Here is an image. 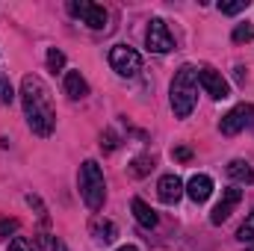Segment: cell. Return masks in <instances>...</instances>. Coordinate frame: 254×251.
Returning <instances> with one entry per match:
<instances>
[{
    "label": "cell",
    "instance_id": "6da1fadb",
    "mask_svg": "<svg viewBox=\"0 0 254 251\" xmlns=\"http://www.w3.org/2000/svg\"><path fill=\"white\" fill-rule=\"evenodd\" d=\"M21 104H24V116L27 125L36 136H51L57 127V110H54V95L48 89V83L36 74H27L21 80Z\"/></svg>",
    "mask_w": 254,
    "mask_h": 251
},
{
    "label": "cell",
    "instance_id": "7a4b0ae2",
    "mask_svg": "<svg viewBox=\"0 0 254 251\" xmlns=\"http://www.w3.org/2000/svg\"><path fill=\"white\" fill-rule=\"evenodd\" d=\"M169 101H172V110L178 119H190V113L195 110V101H198V68H192V65L178 68L172 89H169Z\"/></svg>",
    "mask_w": 254,
    "mask_h": 251
},
{
    "label": "cell",
    "instance_id": "3957f363",
    "mask_svg": "<svg viewBox=\"0 0 254 251\" xmlns=\"http://www.w3.org/2000/svg\"><path fill=\"white\" fill-rule=\"evenodd\" d=\"M77 187H80V198L86 201L89 210H101L104 201H107V181H104V172L95 160H86L80 166V175H77Z\"/></svg>",
    "mask_w": 254,
    "mask_h": 251
},
{
    "label": "cell",
    "instance_id": "277c9868",
    "mask_svg": "<svg viewBox=\"0 0 254 251\" xmlns=\"http://www.w3.org/2000/svg\"><path fill=\"white\" fill-rule=\"evenodd\" d=\"M145 45L151 54H172L175 51V36L169 33V24L163 18H151L145 30Z\"/></svg>",
    "mask_w": 254,
    "mask_h": 251
},
{
    "label": "cell",
    "instance_id": "5b68a950",
    "mask_svg": "<svg viewBox=\"0 0 254 251\" xmlns=\"http://www.w3.org/2000/svg\"><path fill=\"white\" fill-rule=\"evenodd\" d=\"M110 65H113V71L119 77H136L142 71V57L127 45H116L110 51Z\"/></svg>",
    "mask_w": 254,
    "mask_h": 251
},
{
    "label": "cell",
    "instance_id": "8992f818",
    "mask_svg": "<svg viewBox=\"0 0 254 251\" xmlns=\"http://www.w3.org/2000/svg\"><path fill=\"white\" fill-rule=\"evenodd\" d=\"M68 12H71L74 18H80V21H83L86 27H92V30H104V27H107V9L98 6V3L71 0V3H68Z\"/></svg>",
    "mask_w": 254,
    "mask_h": 251
},
{
    "label": "cell",
    "instance_id": "52a82bcc",
    "mask_svg": "<svg viewBox=\"0 0 254 251\" xmlns=\"http://www.w3.org/2000/svg\"><path fill=\"white\" fill-rule=\"evenodd\" d=\"M252 122H254V107L252 104H237L228 116H222L219 130H222V136H237L240 130H246Z\"/></svg>",
    "mask_w": 254,
    "mask_h": 251
},
{
    "label": "cell",
    "instance_id": "ba28073f",
    "mask_svg": "<svg viewBox=\"0 0 254 251\" xmlns=\"http://www.w3.org/2000/svg\"><path fill=\"white\" fill-rule=\"evenodd\" d=\"M198 83L204 86V92L213 98V101H225L228 95H231V86H228V80L216 71V68H210V65H204V68H198Z\"/></svg>",
    "mask_w": 254,
    "mask_h": 251
},
{
    "label": "cell",
    "instance_id": "9c48e42d",
    "mask_svg": "<svg viewBox=\"0 0 254 251\" xmlns=\"http://www.w3.org/2000/svg\"><path fill=\"white\" fill-rule=\"evenodd\" d=\"M243 201V189L237 187H228L225 192H222V201L213 207V213H210V222L213 225H222V222H228L231 219V213H234V207Z\"/></svg>",
    "mask_w": 254,
    "mask_h": 251
},
{
    "label": "cell",
    "instance_id": "30bf717a",
    "mask_svg": "<svg viewBox=\"0 0 254 251\" xmlns=\"http://www.w3.org/2000/svg\"><path fill=\"white\" fill-rule=\"evenodd\" d=\"M184 192H187V189H184V181H181L178 175H163L160 184H157V195H160L163 204H178Z\"/></svg>",
    "mask_w": 254,
    "mask_h": 251
},
{
    "label": "cell",
    "instance_id": "8fae6325",
    "mask_svg": "<svg viewBox=\"0 0 254 251\" xmlns=\"http://www.w3.org/2000/svg\"><path fill=\"white\" fill-rule=\"evenodd\" d=\"M184 189H187V195H190L195 204H204L213 195V178L210 175H195V178H190V184Z\"/></svg>",
    "mask_w": 254,
    "mask_h": 251
},
{
    "label": "cell",
    "instance_id": "7c38bea8",
    "mask_svg": "<svg viewBox=\"0 0 254 251\" xmlns=\"http://www.w3.org/2000/svg\"><path fill=\"white\" fill-rule=\"evenodd\" d=\"M89 234L95 237V243H101V246H110L116 237H119V228H116V222H110V219H92V225H89Z\"/></svg>",
    "mask_w": 254,
    "mask_h": 251
},
{
    "label": "cell",
    "instance_id": "4fadbf2b",
    "mask_svg": "<svg viewBox=\"0 0 254 251\" xmlns=\"http://www.w3.org/2000/svg\"><path fill=\"white\" fill-rule=\"evenodd\" d=\"M228 178L234 184H243V187H252L254 184V169L249 160H231L228 163Z\"/></svg>",
    "mask_w": 254,
    "mask_h": 251
},
{
    "label": "cell",
    "instance_id": "5bb4252c",
    "mask_svg": "<svg viewBox=\"0 0 254 251\" xmlns=\"http://www.w3.org/2000/svg\"><path fill=\"white\" fill-rule=\"evenodd\" d=\"M65 95L71 101H83L89 95V83L83 80L80 71H65Z\"/></svg>",
    "mask_w": 254,
    "mask_h": 251
},
{
    "label": "cell",
    "instance_id": "9a60e30c",
    "mask_svg": "<svg viewBox=\"0 0 254 251\" xmlns=\"http://www.w3.org/2000/svg\"><path fill=\"white\" fill-rule=\"evenodd\" d=\"M130 210H133V216H136V222H139L142 228H157V213H154L142 198H133Z\"/></svg>",
    "mask_w": 254,
    "mask_h": 251
},
{
    "label": "cell",
    "instance_id": "2e32d148",
    "mask_svg": "<svg viewBox=\"0 0 254 251\" xmlns=\"http://www.w3.org/2000/svg\"><path fill=\"white\" fill-rule=\"evenodd\" d=\"M151 169H154V157L151 154H139L130 163V175L133 178H145V175H151Z\"/></svg>",
    "mask_w": 254,
    "mask_h": 251
},
{
    "label": "cell",
    "instance_id": "e0dca14e",
    "mask_svg": "<svg viewBox=\"0 0 254 251\" xmlns=\"http://www.w3.org/2000/svg\"><path fill=\"white\" fill-rule=\"evenodd\" d=\"M231 39L237 42V45H246V42H252L254 39V27L246 21V24H237L234 27V33H231Z\"/></svg>",
    "mask_w": 254,
    "mask_h": 251
},
{
    "label": "cell",
    "instance_id": "ac0fdd59",
    "mask_svg": "<svg viewBox=\"0 0 254 251\" xmlns=\"http://www.w3.org/2000/svg\"><path fill=\"white\" fill-rule=\"evenodd\" d=\"M246 9H249V0H222L219 3V12L222 15H240Z\"/></svg>",
    "mask_w": 254,
    "mask_h": 251
},
{
    "label": "cell",
    "instance_id": "d6986e66",
    "mask_svg": "<svg viewBox=\"0 0 254 251\" xmlns=\"http://www.w3.org/2000/svg\"><path fill=\"white\" fill-rule=\"evenodd\" d=\"M15 101V89H12V83H9V77L6 74H0V104H12Z\"/></svg>",
    "mask_w": 254,
    "mask_h": 251
},
{
    "label": "cell",
    "instance_id": "ffe728a7",
    "mask_svg": "<svg viewBox=\"0 0 254 251\" xmlns=\"http://www.w3.org/2000/svg\"><path fill=\"white\" fill-rule=\"evenodd\" d=\"M237 240H240V243H252V240H254V213L246 219V222H243V225H240Z\"/></svg>",
    "mask_w": 254,
    "mask_h": 251
},
{
    "label": "cell",
    "instance_id": "44dd1931",
    "mask_svg": "<svg viewBox=\"0 0 254 251\" xmlns=\"http://www.w3.org/2000/svg\"><path fill=\"white\" fill-rule=\"evenodd\" d=\"M48 68H51L54 74H57V71H63V68H65V54H63V51H57V48H51V51H48Z\"/></svg>",
    "mask_w": 254,
    "mask_h": 251
},
{
    "label": "cell",
    "instance_id": "7402d4cb",
    "mask_svg": "<svg viewBox=\"0 0 254 251\" xmlns=\"http://www.w3.org/2000/svg\"><path fill=\"white\" fill-rule=\"evenodd\" d=\"M119 145H122V139H119L116 130H104V133H101V148H104V151H116Z\"/></svg>",
    "mask_w": 254,
    "mask_h": 251
},
{
    "label": "cell",
    "instance_id": "603a6c76",
    "mask_svg": "<svg viewBox=\"0 0 254 251\" xmlns=\"http://www.w3.org/2000/svg\"><path fill=\"white\" fill-rule=\"evenodd\" d=\"M15 231H18V219L0 216V237H9V234H15Z\"/></svg>",
    "mask_w": 254,
    "mask_h": 251
},
{
    "label": "cell",
    "instance_id": "cb8c5ba5",
    "mask_svg": "<svg viewBox=\"0 0 254 251\" xmlns=\"http://www.w3.org/2000/svg\"><path fill=\"white\" fill-rule=\"evenodd\" d=\"M6 251H33V243L27 240V237H15L12 243H9V249Z\"/></svg>",
    "mask_w": 254,
    "mask_h": 251
},
{
    "label": "cell",
    "instance_id": "d4e9b609",
    "mask_svg": "<svg viewBox=\"0 0 254 251\" xmlns=\"http://www.w3.org/2000/svg\"><path fill=\"white\" fill-rule=\"evenodd\" d=\"M172 157H175V160H181V163H187V160L192 157V151H190V148H175V151H172Z\"/></svg>",
    "mask_w": 254,
    "mask_h": 251
},
{
    "label": "cell",
    "instance_id": "484cf974",
    "mask_svg": "<svg viewBox=\"0 0 254 251\" xmlns=\"http://www.w3.org/2000/svg\"><path fill=\"white\" fill-rule=\"evenodd\" d=\"M51 251H65V246L60 243V240H57V243H51Z\"/></svg>",
    "mask_w": 254,
    "mask_h": 251
},
{
    "label": "cell",
    "instance_id": "4316f807",
    "mask_svg": "<svg viewBox=\"0 0 254 251\" xmlns=\"http://www.w3.org/2000/svg\"><path fill=\"white\" fill-rule=\"evenodd\" d=\"M116 251H139L136 246H122V249H116Z\"/></svg>",
    "mask_w": 254,
    "mask_h": 251
},
{
    "label": "cell",
    "instance_id": "83f0119b",
    "mask_svg": "<svg viewBox=\"0 0 254 251\" xmlns=\"http://www.w3.org/2000/svg\"><path fill=\"white\" fill-rule=\"evenodd\" d=\"M249 251H254V246H252V249H249Z\"/></svg>",
    "mask_w": 254,
    "mask_h": 251
}]
</instances>
